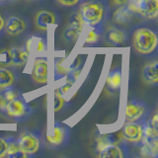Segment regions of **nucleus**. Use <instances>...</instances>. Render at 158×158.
Returning <instances> with one entry per match:
<instances>
[{
    "mask_svg": "<svg viewBox=\"0 0 158 158\" xmlns=\"http://www.w3.org/2000/svg\"><path fill=\"white\" fill-rule=\"evenodd\" d=\"M79 13L85 26L104 28L109 18L110 8L106 0H86L81 4Z\"/></svg>",
    "mask_w": 158,
    "mask_h": 158,
    "instance_id": "f257e3e1",
    "label": "nucleus"
},
{
    "mask_svg": "<svg viewBox=\"0 0 158 158\" xmlns=\"http://www.w3.org/2000/svg\"><path fill=\"white\" fill-rule=\"evenodd\" d=\"M158 36L154 30L148 27H138L132 34V48L142 56H152L157 51Z\"/></svg>",
    "mask_w": 158,
    "mask_h": 158,
    "instance_id": "f03ea898",
    "label": "nucleus"
},
{
    "mask_svg": "<svg viewBox=\"0 0 158 158\" xmlns=\"http://www.w3.org/2000/svg\"><path fill=\"white\" fill-rule=\"evenodd\" d=\"M96 149L100 158H125L127 156L125 142L112 143L107 139L105 133L97 137Z\"/></svg>",
    "mask_w": 158,
    "mask_h": 158,
    "instance_id": "7ed1b4c3",
    "label": "nucleus"
},
{
    "mask_svg": "<svg viewBox=\"0 0 158 158\" xmlns=\"http://www.w3.org/2000/svg\"><path fill=\"white\" fill-rule=\"evenodd\" d=\"M32 107L29 105L26 99L22 95H20L7 104L2 114L14 122H20L26 120L32 114Z\"/></svg>",
    "mask_w": 158,
    "mask_h": 158,
    "instance_id": "20e7f679",
    "label": "nucleus"
},
{
    "mask_svg": "<svg viewBox=\"0 0 158 158\" xmlns=\"http://www.w3.org/2000/svg\"><path fill=\"white\" fill-rule=\"evenodd\" d=\"M20 149L27 158L33 157L40 152L43 140L38 132L33 131H23L17 138Z\"/></svg>",
    "mask_w": 158,
    "mask_h": 158,
    "instance_id": "39448f33",
    "label": "nucleus"
},
{
    "mask_svg": "<svg viewBox=\"0 0 158 158\" xmlns=\"http://www.w3.org/2000/svg\"><path fill=\"white\" fill-rule=\"evenodd\" d=\"M150 116V110L146 103L139 99H131L127 102L125 109L126 122L144 123Z\"/></svg>",
    "mask_w": 158,
    "mask_h": 158,
    "instance_id": "423d86ee",
    "label": "nucleus"
},
{
    "mask_svg": "<svg viewBox=\"0 0 158 158\" xmlns=\"http://www.w3.org/2000/svg\"><path fill=\"white\" fill-rule=\"evenodd\" d=\"M70 136L69 127L62 123L56 122L47 131L46 140L48 146L52 148H60L67 144Z\"/></svg>",
    "mask_w": 158,
    "mask_h": 158,
    "instance_id": "0eeeda50",
    "label": "nucleus"
},
{
    "mask_svg": "<svg viewBox=\"0 0 158 158\" xmlns=\"http://www.w3.org/2000/svg\"><path fill=\"white\" fill-rule=\"evenodd\" d=\"M143 133H144L143 123L126 122L122 130V137L125 141L139 146L143 140Z\"/></svg>",
    "mask_w": 158,
    "mask_h": 158,
    "instance_id": "6e6552de",
    "label": "nucleus"
},
{
    "mask_svg": "<svg viewBox=\"0 0 158 158\" xmlns=\"http://www.w3.org/2000/svg\"><path fill=\"white\" fill-rule=\"evenodd\" d=\"M31 77L39 85H46L49 80V63L47 57H36L33 63Z\"/></svg>",
    "mask_w": 158,
    "mask_h": 158,
    "instance_id": "1a4fd4ad",
    "label": "nucleus"
},
{
    "mask_svg": "<svg viewBox=\"0 0 158 158\" xmlns=\"http://www.w3.org/2000/svg\"><path fill=\"white\" fill-rule=\"evenodd\" d=\"M1 53H3L6 57L5 63L11 67H21L26 65L30 57V54L26 48L19 47H12L8 49H4Z\"/></svg>",
    "mask_w": 158,
    "mask_h": 158,
    "instance_id": "9d476101",
    "label": "nucleus"
},
{
    "mask_svg": "<svg viewBox=\"0 0 158 158\" xmlns=\"http://www.w3.org/2000/svg\"><path fill=\"white\" fill-rule=\"evenodd\" d=\"M84 26H85V25H84V22L79 11L70 15L68 25L63 34V37L66 40V42L68 43L75 42L76 40L80 37Z\"/></svg>",
    "mask_w": 158,
    "mask_h": 158,
    "instance_id": "9b49d317",
    "label": "nucleus"
},
{
    "mask_svg": "<svg viewBox=\"0 0 158 158\" xmlns=\"http://www.w3.org/2000/svg\"><path fill=\"white\" fill-rule=\"evenodd\" d=\"M29 21L26 17L20 15H12L5 19L4 32L9 36H19L27 31Z\"/></svg>",
    "mask_w": 158,
    "mask_h": 158,
    "instance_id": "f8f14e48",
    "label": "nucleus"
},
{
    "mask_svg": "<svg viewBox=\"0 0 158 158\" xmlns=\"http://www.w3.org/2000/svg\"><path fill=\"white\" fill-rule=\"evenodd\" d=\"M35 26L39 31L46 32L48 30L57 25L58 23V16L56 12L52 11L48 9H43L40 10L35 15Z\"/></svg>",
    "mask_w": 158,
    "mask_h": 158,
    "instance_id": "ddd939ff",
    "label": "nucleus"
},
{
    "mask_svg": "<svg viewBox=\"0 0 158 158\" xmlns=\"http://www.w3.org/2000/svg\"><path fill=\"white\" fill-rule=\"evenodd\" d=\"M104 38L105 41L113 47H120L125 44L127 39V33L125 29L121 27V25H112L108 27L107 30L104 33Z\"/></svg>",
    "mask_w": 158,
    "mask_h": 158,
    "instance_id": "4468645a",
    "label": "nucleus"
},
{
    "mask_svg": "<svg viewBox=\"0 0 158 158\" xmlns=\"http://www.w3.org/2000/svg\"><path fill=\"white\" fill-rule=\"evenodd\" d=\"M135 14L147 20H155L158 17V0H137Z\"/></svg>",
    "mask_w": 158,
    "mask_h": 158,
    "instance_id": "2eb2a0df",
    "label": "nucleus"
},
{
    "mask_svg": "<svg viewBox=\"0 0 158 158\" xmlns=\"http://www.w3.org/2000/svg\"><path fill=\"white\" fill-rule=\"evenodd\" d=\"M123 83V73L121 67H115L110 70L106 78L105 87L110 92H117L121 89Z\"/></svg>",
    "mask_w": 158,
    "mask_h": 158,
    "instance_id": "dca6fc26",
    "label": "nucleus"
},
{
    "mask_svg": "<svg viewBox=\"0 0 158 158\" xmlns=\"http://www.w3.org/2000/svg\"><path fill=\"white\" fill-rule=\"evenodd\" d=\"M18 81V74L11 66H0V89L13 87Z\"/></svg>",
    "mask_w": 158,
    "mask_h": 158,
    "instance_id": "f3484780",
    "label": "nucleus"
},
{
    "mask_svg": "<svg viewBox=\"0 0 158 158\" xmlns=\"http://www.w3.org/2000/svg\"><path fill=\"white\" fill-rule=\"evenodd\" d=\"M142 79L147 85L155 86L158 84V61L154 60L145 64L142 69Z\"/></svg>",
    "mask_w": 158,
    "mask_h": 158,
    "instance_id": "a211bd4d",
    "label": "nucleus"
},
{
    "mask_svg": "<svg viewBox=\"0 0 158 158\" xmlns=\"http://www.w3.org/2000/svg\"><path fill=\"white\" fill-rule=\"evenodd\" d=\"M24 48H26V51L29 52V54H31V53L40 54V53L47 52L48 44L44 38L34 36L28 40Z\"/></svg>",
    "mask_w": 158,
    "mask_h": 158,
    "instance_id": "6ab92c4d",
    "label": "nucleus"
},
{
    "mask_svg": "<svg viewBox=\"0 0 158 158\" xmlns=\"http://www.w3.org/2000/svg\"><path fill=\"white\" fill-rule=\"evenodd\" d=\"M118 8L116 10L113 14V21L117 25H126L128 24L132 17L135 16L130 9L127 8V6L125 5H121V6H118Z\"/></svg>",
    "mask_w": 158,
    "mask_h": 158,
    "instance_id": "aec40b11",
    "label": "nucleus"
},
{
    "mask_svg": "<svg viewBox=\"0 0 158 158\" xmlns=\"http://www.w3.org/2000/svg\"><path fill=\"white\" fill-rule=\"evenodd\" d=\"M68 65L66 63V57H58L53 61V80L59 81L65 78L68 73Z\"/></svg>",
    "mask_w": 158,
    "mask_h": 158,
    "instance_id": "412c9836",
    "label": "nucleus"
},
{
    "mask_svg": "<svg viewBox=\"0 0 158 158\" xmlns=\"http://www.w3.org/2000/svg\"><path fill=\"white\" fill-rule=\"evenodd\" d=\"M22 95L16 88L13 87H7L4 89H0V113H3L5 107L7 104L13 100V99L17 98L18 96Z\"/></svg>",
    "mask_w": 158,
    "mask_h": 158,
    "instance_id": "4be33fe9",
    "label": "nucleus"
},
{
    "mask_svg": "<svg viewBox=\"0 0 158 158\" xmlns=\"http://www.w3.org/2000/svg\"><path fill=\"white\" fill-rule=\"evenodd\" d=\"M7 153L6 157L9 158H27L26 155L20 149L19 143L16 137L7 136Z\"/></svg>",
    "mask_w": 158,
    "mask_h": 158,
    "instance_id": "5701e85b",
    "label": "nucleus"
},
{
    "mask_svg": "<svg viewBox=\"0 0 158 158\" xmlns=\"http://www.w3.org/2000/svg\"><path fill=\"white\" fill-rule=\"evenodd\" d=\"M139 146L141 156L153 158L158 156V141H142Z\"/></svg>",
    "mask_w": 158,
    "mask_h": 158,
    "instance_id": "b1692460",
    "label": "nucleus"
},
{
    "mask_svg": "<svg viewBox=\"0 0 158 158\" xmlns=\"http://www.w3.org/2000/svg\"><path fill=\"white\" fill-rule=\"evenodd\" d=\"M103 35H104V28L92 27L85 38V44H97L98 43L101 42Z\"/></svg>",
    "mask_w": 158,
    "mask_h": 158,
    "instance_id": "393cba45",
    "label": "nucleus"
},
{
    "mask_svg": "<svg viewBox=\"0 0 158 158\" xmlns=\"http://www.w3.org/2000/svg\"><path fill=\"white\" fill-rule=\"evenodd\" d=\"M67 105V101L63 95L58 91V89L54 90L53 93V101H52V107H53V112L54 113H59L60 111L64 110Z\"/></svg>",
    "mask_w": 158,
    "mask_h": 158,
    "instance_id": "a878e982",
    "label": "nucleus"
},
{
    "mask_svg": "<svg viewBox=\"0 0 158 158\" xmlns=\"http://www.w3.org/2000/svg\"><path fill=\"white\" fill-rule=\"evenodd\" d=\"M56 1L64 7H74L79 3H81L83 0H56Z\"/></svg>",
    "mask_w": 158,
    "mask_h": 158,
    "instance_id": "bb28decb",
    "label": "nucleus"
},
{
    "mask_svg": "<svg viewBox=\"0 0 158 158\" xmlns=\"http://www.w3.org/2000/svg\"><path fill=\"white\" fill-rule=\"evenodd\" d=\"M7 153V139L6 137L0 136V158L6 157Z\"/></svg>",
    "mask_w": 158,
    "mask_h": 158,
    "instance_id": "cd10ccee",
    "label": "nucleus"
},
{
    "mask_svg": "<svg viewBox=\"0 0 158 158\" xmlns=\"http://www.w3.org/2000/svg\"><path fill=\"white\" fill-rule=\"evenodd\" d=\"M73 84H74V82H73V81L69 80V79H66L65 84H63V85H62L61 87H59V88H57V89H58V91L62 94V95H64V94L67 93L69 89H70V88L73 86Z\"/></svg>",
    "mask_w": 158,
    "mask_h": 158,
    "instance_id": "c85d7f7f",
    "label": "nucleus"
},
{
    "mask_svg": "<svg viewBox=\"0 0 158 158\" xmlns=\"http://www.w3.org/2000/svg\"><path fill=\"white\" fill-rule=\"evenodd\" d=\"M4 27H5V19L0 13V36L4 33Z\"/></svg>",
    "mask_w": 158,
    "mask_h": 158,
    "instance_id": "c756f323",
    "label": "nucleus"
},
{
    "mask_svg": "<svg viewBox=\"0 0 158 158\" xmlns=\"http://www.w3.org/2000/svg\"><path fill=\"white\" fill-rule=\"evenodd\" d=\"M128 0H112L113 4L115 6H121V5H125L127 3Z\"/></svg>",
    "mask_w": 158,
    "mask_h": 158,
    "instance_id": "7c9ffc66",
    "label": "nucleus"
},
{
    "mask_svg": "<svg viewBox=\"0 0 158 158\" xmlns=\"http://www.w3.org/2000/svg\"><path fill=\"white\" fill-rule=\"evenodd\" d=\"M9 1H11V0H0V5H1V4H5V3H7Z\"/></svg>",
    "mask_w": 158,
    "mask_h": 158,
    "instance_id": "2f4dec72",
    "label": "nucleus"
},
{
    "mask_svg": "<svg viewBox=\"0 0 158 158\" xmlns=\"http://www.w3.org/2000/svg\"><path fill=\"white\" fill-rule=\"evenodd\" d=\"M32 1H41V0H32Z\"/></svg>",
    "mask_w": 158,
    "mask_h": 158,
    "instance_id": "473e14b6",
    "label": "nucleus"
},
{
    "mask_svg": "<svg viewBox=\"0 0 158 158\" xmlns=\"http://www.w3.org/2000/svg\"><path fill=\"white\" fill-rule=\"evenodd\" d=\"M15 1H20V0H15Z\"/></svg>",
    "mask_w": 158,
    "mask_h": 158,
    "instance_id": "72a5a7b5",
    "label": "nucleus"
}]
</instances>
